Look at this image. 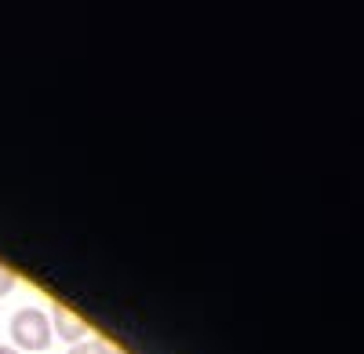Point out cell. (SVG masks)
<instances>
[{
    "mask_svg": "<svg viewBox=\"0 0 364 354\" xmlns=\"http://www.w3.org/2000/svg\"><path fill=\"white\" fill-rule=\"evenodd\" d=\"M48 321H51V329L63 336L66 343H80V340H87V326H84V321H80L70 307H63V303H55V311H51Z\"/></svg>",
    "mask_w": 364,
    "mask_h": 354,
    "instance_id": "obj_2",
    "label": "cell"
},
{
    "mask_svg": "<svg viewBox=\"0 0 364 354\" xmlns=\"http://www.w3.org/2000/svg\"><path fill=\"white\" fill-rule=\"evenodd\" d=\"M95 343H99V350H102V354H120V347H113V343H109V340H102V336H99Z\"/></svg>",
    "mask_w": 364,
    "mask_h": 354,
    "instance_id": "obj_5",
    "label": "cell"
},
{
    "mask_svg": "<svg viewBox=\"0 0 364 354\" xmlns=\"http://www.w3.org/2000/svg\"><path fill=\"white\" fill-rule=\"evenodd\" d=\"M70 354H102V350H99V343H95V340H87V343H73V347H70Z\"/></svg>",
    "mask_w": 364,
    "mask_h": 354,
    "instance_id": "obj_4",
    "label": "cell"
},
{
    "mask_svg": "<svg viewBox=\"0 0 364 354\" xmlns=\"http://www.w3.org/2000/svg\"><path fill=\"white\" fill-rule=\"evenodd\" d=\"M11 288H15V274L4 267V263H0V296H8Z\"/></svg>",
    "mask_w": 364,
    "mask_h": 354,
    "instance_id": "obj_3",
    "label": "cell"
},
{
    "mask_svg": "<svg viewBox=\"0 0 364 354\" xmlns=\"http://www.w3.org/2000/svg\"><path fill=\"white\" fill-rule=\"evenodd\" d=\"M11 343L15 350H44L51 347V321L37 307H22L11 318Z\"/></svg>",
    "mask_w": 364,
    "mask_h": 354,
    "instance_id": "obj_1",
    "label": "cell"
},
{
    "mask_svg": "<svg viewBox=\"0 0 364 354\" xmlns=\"http://www.w3.org/2000/svg\"><path fill=\"white\" fill-rule=\"evenodd\" d=\"M0 354H22V350H15V347H8V343H0Z\"/></svg>",
    "mask_w": 364,
    "mask_h": 354,
    "instance_id": "obj_6",
    "label": "cell"
}]
</instances>
